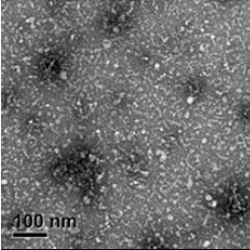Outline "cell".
<instances>
[{
    "instance_id": "cell-1",
    "label": "cell",
    "mask_w": 250,
    "mask_h": 250,
    "mask_svg": "<svg viewBox=\"0 0 250 250\" xmlns=\"http://www.w3.org/2000/svg\"><path fill=\"white\" fill-rule=\"evenodd\" d=\"M14 237H46V234L45 233H23V234H17V233H15L14 234Z\"/></svg>"
}]
</instances>
